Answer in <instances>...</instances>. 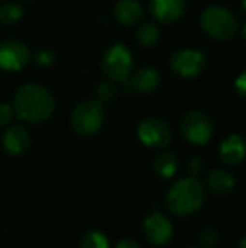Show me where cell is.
I'll return each instance as SVG.
<instances>
[{
	"mask_svg": "<svg viewBox=\"0 0 246 248\" xmlns=\"http://www.w3.org/2000/svg\"><path fill=\"white\" fill-rule=\"evenodd\" d=\"M188 170H190V173H191V176H197L199 173H202V170H203V160L200 158V157H193V158H190V161H188Z\"/></svg>",
	"mask_w": 246,
	"mask_h": 248,
	"instance_id": "cell-26",
	"label": "cell"
},
{
	"mask_svg": "<svg viewBox=\"0 0 246 248\" xmlns=\"http://www.w3.org/2000/svg\"><path fill=\"white\" fill-rule=\"evenodd\" d=\"M242 9L245 10V13H246V0H244V1H242Z\"/></svg>",
	"mask_w": 246,
	"mask_h": 248,
	"instance_id": "cell-30",
	"label": "cell"
},
{
	"mask_svg": "<svg viewBox=\"0 0 246 248\" xmlns=\"http://www.w3.org/2000/svg\"><path fill=\"white\" fill-rule=\"evenodd\" d=\"M206 199V192L203 183L194 177H184L175 182L165 198L168 211L175 217H191L203 206Z\"/></svg>",
	"mask_w": 246,
	"mask_h": 248,
	"instance_id": "cell-2",
	"label": "cell"
},
{
	"mask_svg": "<svg viewBox=\"0 0 246 248\" xmlns=\"http://www.w3.org/2000/svg\"><path fill=\"white\" fill-rule=\"evenodd\" d=\"M115 248H142L135 240H132V238H125V240H122V241H119L117 243V246Z\"/></svg>",
	"mask_w": 246,
	"mask_h": 248,
	"instance_id": "cell-27",
	"label": "cell"
},
{
	"mask_svg": "<svg viewBox=\"0 0 246 248\" xmlns=\"http://www.w3.org/2000/svg\"><path fill=\"white\" fill-rule=\"evenodd\" d=\"M29 60L30 51L23 42L17 39H7L0 44V68L17 71L23 68Z\"/></svg>",
	"mask_w": 246,
	"mask_h": 248,
	"instance_id": "cell-9",
	"label": "cell"
},
{
	"mask_svg": "<svg viewBox=\"0 0 246 248\" xmlns=\"http://www.w3.org/2000/svg\"><path fill=\"white\" fill-rule=\"evenodd\" d=\"M113 15L119 23L132 26L142 19L144 10L138 0H119L113 7Z\"/></svg>",
	"mask_w": 246,
	"mask_h": 248,
	"instance_id": "cell-15",
	"label": "cell"
},
{
	"mask_svg": "<svg viewBox=\"0 0 246 248\" xmlns=\"http://www.w3.org/2000/svg\"><path fill=\"white\" fill-rule=\"evenodd\" d=\"M197 241L200 244V248H215L219 243V232L213 227L203 228L199 232Z\"/></svg>",
	"mask_w": 246,
	"mask_h": 248,
	"instance_id": "cell-21",
	"label": "cell"
},
{
	"mask_svg": "<svg viewBox=\"0 0 246 248\" xmlns=\"http://www.w3.org/2000/svg\"><path fill=\"white\" fill-rule=\"evenodd\" d=\"M207 186L209 189L216 193V195H229L233 192L236 186V179L235 176L225 169H215L207 174Z\"/></svg>",
	"mask_w": 246,
	"mask_h": 248,
	"instance_id": "cell-16",
	"label": "cell"
},
{
	"mask_svg": "<svg viewBox=\"0 0 246 248\" xmlns=\"http://www.w3.org/2000/svg\"><path fill=\"white\" fill-rule=\"evenodd\" d=\"M149 10L158 22L173 23L184 15L186 0H151Z\"/></svg>",
	"mask_w": 246,
	"mask_h": 248,
	"instance_id": "cell-12",
	"label": "cell"
},
{
	"mask_svg": "<svg viewBox=\"0 0 246 248\" xmlns=\"http://www.w3.org/2000/svg\"><path fill=\"white\" fill-rule=\"evenodd\" d=\"M33 58L39 67H51L55 62V54L49 48H45V46L38 48Z\"/></svg>",
	"mask_w": 246,
	"mask_h": 248,
	"instance_id": "cell-23",
	"label": "cell"
},
{
	"mask_svg": "<svg viewBox=\"0 0 246 248\" xmlns=\"http://www.w3.org/2000/svg\"><path fill=\"white\" fill-rule=\"evenodd\" d=\"M188 248H200V247H188Z\"/></svg>",
	"mask_w": 246,
	"mask_h": 248,
	"instance_id": "cell-31",
	"label": "cell"
},
{
	"mask_svg": "<svg viewBox=\"0 0 246 248\" xmlns=\"http://www.w3.org/2000/svg\"><path fill=\"white\" fill-rule=\"evenodd\" d=\"M101 70L112 81H125L132 70V52L123 44L110 45L101 57Z\"/></svg>",
	"mask_w": 246,
	"mask_h": 248,
	"instance_id": "cell-5",
	"label": "cell"
},
{
	"mask_svg": "<svg viewBox=\"0 0 246 248\" xmlns=\"http://www.w3.org/2000/svg\"><path fill=\"white\" fill-rule=\"evenodd\" d=\"M178 169V158L171 151H164L154 160V171L161 179H171Z\"/></svg>",
	"mask_w": 246,
	"mask_h": 248,
	"instance_id": "cell-17",
	"label": "cell"
},
{
	"mask_svg": "<svg viewBox=\"0 0 246 248\" xmlns=\"http://www.w3.org/2000/svg\"><path fill=\"white\" fill-rule=\"evenodd\" d=\"M22 16V7L16 1H6L0 7V22L4 25L16 23Z\"/></svg>",
	"mask_w": 246,
	"mask_h": 248,
	"instance_id": "cell-19",
	"label": "cell"
},
{
	"mask_svg": "<svg viewBox=\"0 0 246 248\" xmlns=\"http://www.w3.org/2000/svg\"><path fill=\"white\" fill-rule=\"evenodd\" d=\"M3 147L10 155L23 154L30 145V135L22 125H12L3 134Z\"/></svg>",
	"mask_w": 246,
	"mask_h": 248,
	"instance_id": "cell-13",
	"label": "cell"
},
{
	"mask_svg": "<svg viewBox=\"0 0 246 248\" xmlns=\"http://www.w3.org/2000/svg\"><path fill=\"white\" fill-rule=\"evenodd\" d=\"M161 38V29L154 22L142 23L136 31V39L142 46H154Z\"/></svg>",
	"mask_w": 246,
	"mask_h": 248,
	"instance_id": "cell-18",
	"label": "cell"
},
{
	"mask_svg": "<svg viewBox=\"0 0 246 248\" xmlns=\"http://www.w3.org/2000/svg\"><path fill=\"white\" fill-rule=\"evenodd\" d=\"M116 96V86L112 81H101L97 87H96V102L101 103H107L110 102L113 97Z\"/></svg>",
	"mask_w": 246,
	"mask_h": 248,
	"instance_id": "cell-22",
	"label": "cell"
},
{
	"mask_svg": "<svg viewBox=\"0 0 246 248\" xmlns=\"http://www.w3.org/2000/svg\"><path fill=\"white\" fill-rule=\"evenodd\" d=\"M13 116H14L13 108L9 103L1 102L0 103V126H6L7 124H10Z\"/></svg>",
	"mask_w": 246,
	"mask_h": 248,
	"instance_id": "cell-24",
	"label": "cell"
},
{
	"mask_svg": "<svg viewBox=\"0 0 246 248\" xmlns=\"http://www.w3.org/2000/svg\"><path fill=\"white\" fill-rule=\"evenodd\" d=\"M238 248H246V235L238 243Z\"/></svg>",
	"mask_w": 246,
	"mask_h": 248,
	"instance_id": "cell-28",
	"label": "cell"
},
{
	"mask_svg": "<svg viewBox=\"0 0 246 248\" xmlns=\"http://www.w3.org/2000/svg\"><path fill=\"white\" fill-rule=\"evenodd\" d=\"M161 84L159 73L152 67H142L139 68L130 80V86L136 93L141 94H151L154 93Z\"/></svg>",
	"mask_w": 246,
	"mask_h": 248,
	"instance_id": "cell-14",
	"label": "cell"
},
{
	"mask_svg": "<svg viewBox=\"0 0 246 248\" xmlns=\"http://www.w3.org/2000/svg\"><path fill=\"white\" fill-rule=\"evenodd\" d=\"M81 248H109V241L103 232L90 231L83 237Z\"/></svg>",
	"mask_w": 246,
	"mask_h": 248,
	"instance_id": "cell-20",
	"label": "cell"
},
{
	"mask_svg": "<svg viewBox=\"0 0 246 248\" xmlns=\"http://www.w3.org/2000/svg\"><path fill=\"white\" fill-rule=\"evenodd\" d=\"M206 60L200 51L196 49H180L170 58V67L173 73L181 78H194L204 70Z\"/></svg>",
	"mask_w": 246,
	"mask_h": 248,
	"instance_id": "cell-8",
	"label": "cell"
},
{
	"mask_svg": "<svg viewBox=\"0 0 246 248\" xmlns=\"http://www.w3.org/2000/svg\"><path fill=\"white\" fill-rule=\"evenodd\" d=\"M144 234L149 243L155 246H165L171 241L174 230L171 221L165 215L152 212L144 221Z\"/></svg>",
	"mask_w": 246,
	"mask_h": 248,
	"instance_id": "cell-10",
	"label": "cell"
},
{
	"mask_svg": "<svg viewBox=\"0 0 246 248\" xmlns=\"http://www.w3.org/2000/svg\"><path fill=\"white\" fill-rule=\"evenodd\" d=\"M14 115L28 124H39L46 121L55 110V99L52 93L41 84L29 83L22 86L13 99Z\"/></svg>",
	"mask_w": 246,
	"mask_h": 248,
	"instance_id": "cell-1",
	"label": "cell"
},
{
	"mask_svg": "<svg viewBox=\"0 0 246 248\" xmlns=\"http://www.w3.org/2000/svg\"><path fill=\"white\" fill-rule=\"evenodd\" d=\"M138 137L146 147L152 150H164L170 145L173 134L165 121L157 116H148L139 124Z\"/></svg>",
	"mask_w": 246,
	"mask_h": 248,
	"instance_id": "cell-7",
	"label": "cell"
},
{
	"mask_svg": "<svg viewBox=\"0 0 246 248\" xmlns=\"http://www.w3.org/2000/svg\"><path fill=\"white\" fill-rule=\"evenodd\" d=\"M242 36H244V39H245L246 42V25L244 26V29H242Z\"/></svg>",
	"mask_w": 246,
	"mask_h": 248,
	"instance_id": "cell-29",
	"label": "cell"
},
{
	"mask_svg": "<svg viewBox=\"0 0 246 248\" xmlns=\"http://www.w3.org/2000/svg\"><path fill=\"white\" fill-rule=\"evenodd\" d=\"M235 90H236V93H238V96L241 99L246 100V70H244L238 76V78L235 81Z\"/></svg>",
	"mask_w": 246,
	"mask_h": 248,
	"instance_id": "cell-25",
	"label": "cell"
},
{
	"mask_svg": "<svg viewBox=\"0 0 246 248\" xmlns=\"http://www.w3.org/2000/svg\"><path fill=\"white\" fill-rule=\"evenodd\" d=\"M71 128L81 137L94 135L104 122V109L96 100L80 102L70 116Z\"/></svg>",
	"mask_w": 246,
	"mask_h": 248,
	"instance_id": "cell-4",
	"label": "cell"
},
{
	"mask_svg": "<svg viewBox=\"0 0 246 248\" xmlns=\"http://www.w3.org/2000/svg\"><path fill=\"white\" fill-rule=\"evenodd\" d=\"M219 157L229 167L239 166L246 158V140L239 134L226 137L219 147Z\"/></svg>",
	"mask_w": 246,
	"mask_h": 248,
	"instance_id": "cell-11",
	"label": "cell"
},
{
	"mask_svg": "<svg viewBox=\"0 0 246 248\" xmlns=\"http://www.w3.org/2000/svg\"><path fill=\"white\" fill-rule=\"evenodd\" d=\"M203 31L216 41H229L238 32L236 16L223 6H209L200 16Z\"/></svg>",
	"mask_w": 246,
	"mask_h": 248,
	"instance_id": "cell-3",
	"label": "cell"
},
{
	"mask_svg": "<svg viewBox=\"0 0 246 248\" xmlns=\"http://www.w3.org/2000/svg\"><path fill=\"white\" fill-rule=\"evenodd\" d=\"M183 137L194 145L207 144L215 132L212 118L203 110H191L184 115L180 125Z\"/></svg>",
	"mask_w": 246,
	"mask_h": 248,
	"instance_id": "cell-6",
	"label": "cell"
}]
</instances>
